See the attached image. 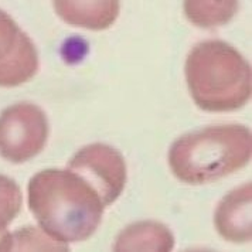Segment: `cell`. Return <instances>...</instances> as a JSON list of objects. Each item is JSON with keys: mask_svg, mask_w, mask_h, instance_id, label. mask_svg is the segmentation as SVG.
<instances>
[{"mask_svg": "<svg viewBox=\"0 0 252 252\" xmlns=\"http://www.w3.org/2000/svg\"><path fill=\"white\" fill-rule=\"evenodd\" d=\"M238 9L235 1L221 3H195L189 1L184 4L187 17L200 27H214L227 23Z\"/></svg>", "mask_w": 252, "mask_h": 252, "instance_id": "obj_10", "label": "cell"}, {"mask_svg": "<svg viewBox=\"0 0 252 252\" xmlns=\"http://www.w3.org/2000/svg\"><path fill=\"white\" fill-rule=\"evenodd\" d=\"M22 207V193L14 180L0 176V232L14 220Z\"/></svg>", "mask_w": 252, "mask_h": 252, "instance_id": "obj_12", "label": "cell"}, {"mask_svg": "<svg viewBox=\"0 0 252 252\" xmlns=\"http://www.w3.org/2000/svg\"><path fill=\"white\" fill-rule=\"evenodd\" d=\"M46 114L34 103L19 102L0 115V155L22 163L38 155L47 142Z\"/></svg>", "mask_w": 252, "mask_h": 252, "instance_id": "obj_4", "label": "cell"}, {"mask_svg": "<svg viewBox=\"0 0 252 252\" xmlns=\"http://www.w3.org/2000/svg\"><path fill=\"white\" fill-rule=\"evenodd\" d=\"M12 241H16L17 245H14V250H61L67 251L68 245L61 244L58 241L53 240L47 235L46 232L43 234L41 231L33 228V227H26L14 234H6L1 242H0V250H7L9 244Z\"/></svg>", "mask_w": 252, "mask_h": 252, "instance_id": "obj_11", "label": "cell"}, {"mask_svg": "<svg viewBox=\"0 0 252 252\" xmlns=\"http://www.w3.org/2000/svg\"><path fill=\"white\" fill-rule=\"evenodd\" d=\"M37 50L30 37L6 12L0 10V87H16L34 77Z\"/></svg>", "mask_w": 252, "mask_h": 252, "instance_id": "obj_6", "label": "cell"}, {"mask_svg": "<svg viewBox=\"0 0 252 252\" xmlns=\"http://www.w3.org/2000/svg\"><path fill=\"white\" fill-rule=\"evenodd\" d=\"M251 153V130L247 126L213 125L177 139L169 150V164L184 183L206 184L247 166Z\"/></svg>", "mask_w": 252, "mask_h": 252, "instance_id": "obj_2", "label": "cell"}, {"mask_svg": "<svg viewBox=\"0 0 252 252\" xmlns=\"http://www.w3.org/2000/svg\"><path fill=\"white\" fill-rule=\"evenodd\" d=\"M218 232L231 242L251 241V183L232 190L216 211Z\"/></svg>", "mask_w": 252, "mask_h": 252, "instance_id": "obj_7", "label": "cell"}, {"mask_svg": "<svg viewBox=\"0 0 252 252\" xmlns=\"http://www.w3.org/2000/svg\"><path fill=\"white\" fill-rule=\"evenodd\" d=\"M29 207L43 232L61 244L88 240L101 224L102 200L80 174L47 169L29 183Z\"/></svg>", "mask_w": 252, "mask_h": 252, "instance_id": "obj_1", "label": "cell"}, {"mask_svg": "<svg viewBox=\"0 0 252 252\" xmlns=\"http://www.w3.org/2000/svg\"><path fill=\"white\" fill-rule=\"evenodd\" d=\"M56 12L72 26L101 30L114 23L119 13L118 1L105 3H54Z\"/></svg>", "mask_w": 252, "mask_h": 252, "instance_id": "obj_8", "label": "cell"}, {"mask_svg": "<svg viewBox=\"0 0 252 252\" xmlns=\"http://www.w3.org/2000/svg\"><path fill=\"white\" fill-rule=\"evenodd\" d=\"M174 245L172 232L159 222H138L122 231L115 244L116 251L159 250L169 251Z\"/></svg>", "mask_w": 252, "mask_h": 252, "instance_id": "obj_9", "label": "cell"}, {"mask_svg": "<svg viewBox=\"0 0 252 252\" xmlns=\"http://www.w3.org/2000/svg\"><path fill=\"white\" fill-rule=\"evenodd\" d=\"M71 172L91 184L102 200L111 206L124 191L126 184V163L124 156L114 148L94 143L78 150L68 163Z\"/></svg>", "mask_w": 252, "mask_h": 252, "instance_id": "obj_5", "label": "cell"}, {"mask_svg": "<svg viewBox=\"0 0 252 252\" xmlns=\"http://www.w3.org/2000/svg\"><path fill=\"white\" fill-rule=\"evenodd\" d=\"M186 80L194 102L204 111H234L251 98V65L221 40L201 41L191 48Z\"/></svg>", "mask_w": 252, "mask_h": 252, "instance_id": "obj_3", "label": "cell"}]
</instances>
